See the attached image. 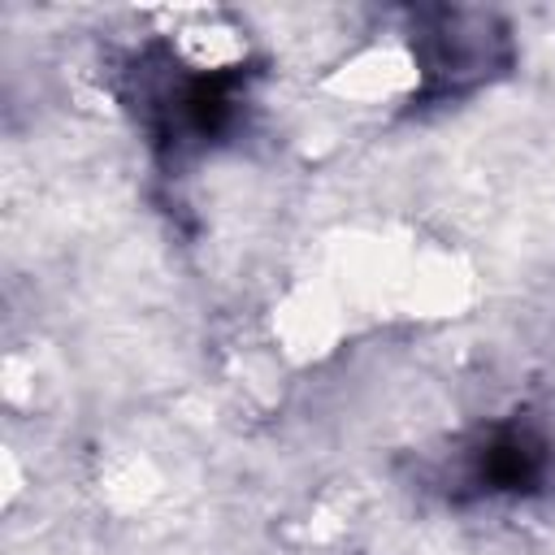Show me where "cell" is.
I'll return each mask as SVG.
<instances>
[{
	"mask_svg": "<svg viewBox=\"0 0 555 555\" xmlns=\"http://www.w3.org/2000/svg\"><path fill=\"white\" fill-rule=\"evenodd\" d=\"M429 87V61L421 48V35L408 39V30L369 35L351 52H343L330 74L321 78V91L356 113H390Z\"/></svg>",
	"mask_w": 555,
	"mask_h": 555,
	"instance_id": "2",
	"label": "cell"
},
{
	"mask_svg": "<svg viewBox=\"0 0 555 555\" xmlns=\"http://www.w3.org/2000/svg\"><path fill=\"white\" fill-rule=\"evenodd\" d=\"M152 22L160 26L156 35L165 39L169 56L199 78H225L238 74L251 56V39L243 30V22L225 9H208V4H173V9H156Z\"/></svg>",
	"mask_w": 555,
	"mask_h": 555,
	"instance_id": "3",
	"label": "cell"
},
{
	"mask_svg": "<svg viewBox=\"0 0 555 555\" xmlns=\"http://www.w3.org/2000/svg\"><path fill=\"white\" fill-rule=\"evenodd\" d=\"M312 264L338 291L351 321H442L460 317L477 291L468 256L408 221L343 230L312 251Z\"/></svg>",
	"mask_w": 555,
	"mask_h": 555,
	"instance_id": "1",
	"label": "cell"
}]
</instances>
